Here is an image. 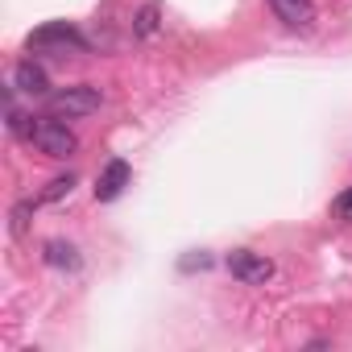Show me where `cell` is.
I'll return each mask as SVG.
<instances>
[{"mask_svg":"<svg viewBox=\"0 0 352 352\" xmlns=\"http://www.w3.org/2000/svg\"><path fill=\"white\" fill-rule=\"evenodd\" d=\"M30 50H42V54H83L87 50V38L75 30V25H67V21H50V25H42V30H34L30 34Z\"/></svg>","mask_w":352,"mask_h":352,"instance_id":"obj_1","label":"cell"},{"mask_svg":"<svg viewBox=\"0 0 352 352\" xmlns=\"http://www.w3.org/2000/svg\"><path fill=\"white\" fill-rule=\"evenodd\" d=\"M100 100H104L100 87L79 83V87H63V91L46 96V112L58 116V120H75V116H91V112L100 108Z\"/></svg>","mask_w":352,"mask_h":352,"instance_id":"obj_2","label":"cell"},{"mask_svg":"<svg viewBox=\"0 0 352 352\" xmlns=\"http://www.w3.org/2000/svg\"><path fill=\"white\" fill-rule=\"evenodd\" d=\"M30 141H34L42 153H50V157H71V153L79 149V137H75L58 116H38V120L30 124Z\"/></svg>","mask_w":352,"mask_h":352,"instance_id":"obj_3","label":"cell"},{"mask_svg":"<svg viewBox=\"0 0 352 352\" xmlns=\"http://www.w3.org/2000/svg\"><path fill=\"white\" fill-rule=\"evenodd\" d=\"M228 270H232V278L245 282V286H265V282L274 278V261L261 257V253H253V249H232V253H228Z\"/></svg>","mask_w":352,"mask_h":352,"instance_id":"obj_4","label":"cell"},{"mask_svg":"<svg viewBox=\"0 0 352 352\" xmlns=\"http://www.w3.org/2000/svg\"><path fill=\"white\" fill-rule=\"evenodd\" d=\"M129 179H133L129 162H124V157H112V162L100 170V179H96V199H100V204H112V199L129 187Z\"/></svg>","mask_w":352,"mask_h":352,"instance_id":"obj_5","label":"cell"},{"mask_svg":"<svg viewBox=\"0 0 352 352\" xmlns=\"http://www.w3.org/2000/svg\"><path fill=\"white\" fill-rule=\"evenodd\" d=\"M270 9L290 30H311L315 25V0H270Z\"/></svg>","mask_w":352,"mask_h":352,"instance_id":"obj_6","label":"cell"},{"mask_svg":"<svg viewBox=\"0 0 352 352\" xmlns=\"http://www.w3.org/2000/svg\"><path fill=\"white\" fill-rule=\"evenodd\" d=\"M13 87L25 91V96H46V91H50V79H46V71H42L34 58H25V63L13 67Z\"/></svg>","mask_w":352,"mask_h":352,"instance_id":"obj_7","label":"cell"},{"mask_svg":"<svg viewBox=\"0 0 352 352\" xmlns=\"http://www.w3.org/2000/svg\"><path fill=\"white\" fill-rule=\"evenodd\" d=\"M46 261H50L54 270H79V253H75V245H67V241H50V245H46Z\"/></svg>","mask_w":352,"mask_h":352,"instance_id":"obj_8","label":"cell"},{"mask_svg":"<svg viewBox=\"0 0 352 352\" xmlns=\"http://www.w3.org/2000/svg\"><path fill=\"white\" fill-rule=\"evenodd\" d=\"M71 187H75V174H67V179H54V183H50V191H46L42 199H46V204H54V199L71 195Z\"/></svg>","mask_w":352,"mask_h":352,"instance_id":"obj_9","label":"cell"},{"mask_svg":"<svg viewBox=\"0 0 352 352\" xmlns=\"http://www.w3.org/2000/svg\"><path fill=\"white\" fill-rule=\"evenodd\" d=\"M331 212H336L340 220H348V224H352V191H344V195H336V204H331Z\"/></svg>","mask_w":352,"mask_h":352,"instance_id":"obj_10","label":"cell"},{"mask_svg":"<svg viewBox=\"0 0 352 352\" xmlns=\"http://www.w3.org/2000/svg\"><path fill=\"white\" fill-rule=\"evenodd\" d=\"M30 208H34V204H21V208L13 212V232H17V236L25 232V216H30Z\"/></svg>","mask_w":352,"mask_h":352,"instance_id":"obj_11","label":"cell"},{"mask_svg":"<svg viewBox=\"0 0 352 352\" xmlns=\"http://www.w3.org/2000/svg\"><path fill=\"white\" fill-rule=\"evenodd\" d=\"M141 34H153V9L141 13Z\"/></svg>","mask_w":352,"mask_h":352,"instance_id":"obj_12","label":"cell"}]
</instances>
